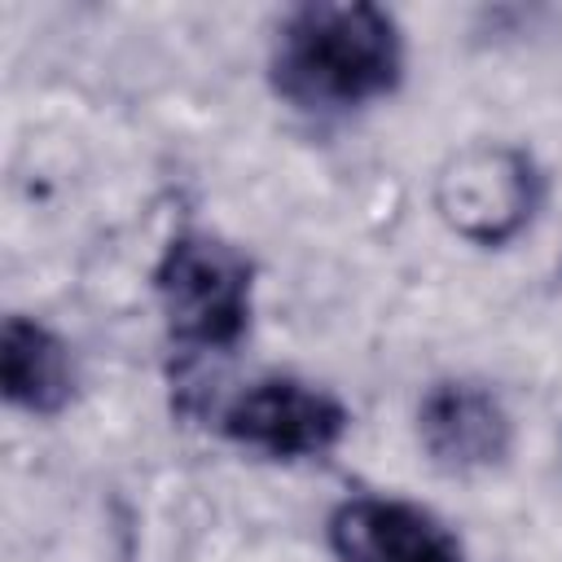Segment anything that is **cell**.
I'll return each instance as SVG.
<instances>
[{"label":"cell","instance_id":"3957f363","mask_svg":"<svg viewBox=\"0 0 562 562\" xmlns=\"http://www.w3.org/2000/svg\"><path fill=\"white\" fill-rule=\"evenodd\" d=\"M544 180L527 149L505 140H479L457 149L435 180V206L443 224L474 246H509L540 211Z\"/></svg>","mask_w":562,"mask_h":562},{"label":"cell","instance_id":"5b68a950","mask_svg":"<svg viewBox=\"0 0 562 562\" xmlns=\"http://www.w3.org/2000/svg\"><path fill=\"white\" fill-rule=\"evenodd\" d=\"M417 439L435 470L483 474L501 465L514 448V422L496 391L470 378L430 382L417 404Z\"/></svg>","mask_w":562,"mask_h":562},{"label":"cell","instance_id":"277c9868","mask_svg":"<svg viewBox=\"0 0 562 562\" xmlns=\"http://www.w3.org/2000/svg\"><path fill=\"white\" fill-rule=\"evenodd\" d=\"M347 426V404L303 378H259L241 386L220 413L224 439L272 461L325 457L342 443Z\"/></svg>","mask_w":562,"mask_h":562},{"label":"cell","instance_id":"52a82bcc","mask_svg":"<svg viewBox=\"0 0 562 562\" xmlns=\"http://www.w3.org/2000/svg\"><path fill=\"white\" fill-rule=\"evenodd\" d=\"M0 391L9 408L26 417H57L75 395V360L70 347L22 312L0 325Z\"/></svg>","mask_w":562,"mask_h":562},{"label":"cell","instance_id":"8992f818","mask_svg":"<svg viewBox=\"0 0 562 562\" xmlns=\"http://www.w3.org/2000/svg\"><path fill=\"white\" fill-rule=\"evenodd\" d=\"M334 562H470L461 540L400 496H351L329 514Z\"/></svg>","mask_w":562,"mask_h":562},{"label":"cell","instance_id":"7a4b0ae2","mask_svg":"<svg viewBox=\"0 0 562 562\" xmlns=\"http://www.w3.org/2000/svg\"><path fill=\"white\" fill-rule=\"evenodd\" d=\"M154 299L176 347L224 356L250 329L255 263L241 246L206 228H184L154 263Z\"/></svg>","mask_w":562,"mask_h":562},{"label":"cell","instance_id":"6da1fadb","mask_svg":"<svg viewBox=\"0 0 562 562\" xmlns=\"http://www.w3.org/2000/svg\"><path fill=\"white\" fill-rule=\"evenodd\" d=\"M404 79V35L395 18L364 0L294 4L272 35L268 83L312 119H334L391 97Z\"/></svg>","mask_w":562,"mask_h":562}]
</instances>
